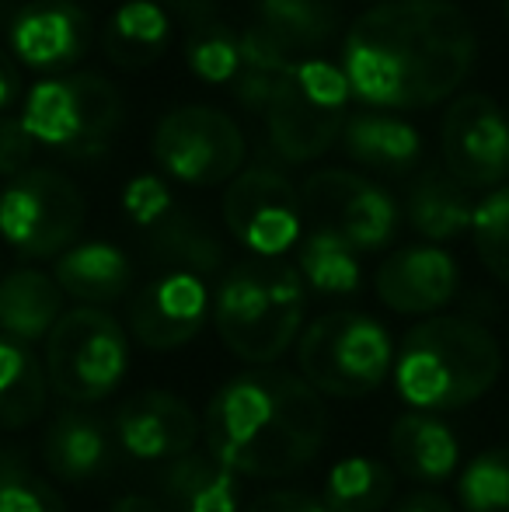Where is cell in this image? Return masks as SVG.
<instances>
[{
    "label": "cell",
    "mask_w": 509,
    "mask_h": 512,
    "mask_svg": "<svg viewBox=\"0 0 509 512\" xmlns=\"http://www.w3.org/2000/svg\"><path fill=\"white\" fill-rule=\"evenodd\" d=\"M478 39L450 0H381L349 25L342 74L374 112L440 105L468 81Z\"/></svg>",
    "instance_id": "6da1fadb"
},
{
    "label": "cell",
    "mask_w": 509,
    "mask_h": 512,
    "mask_svg": "<svg viewBox=\"0 0 509 512\" xmlns=\"http://www.w3.org/2000/svg\"><path fill=\"white\" fill-rule=\"evenodd\" d=\"M328 415L300 373L248 370L210 398L206 453L238 478H290L318 457Z\"/></svg>",
    "instance_id": "7a4b0ae2"
},
{
    "label": "cell",
    "mask_w": 509,
    "mask_h": 512,
    "mask_svg": "<svg viewBox=\"0 0 509 512\" xmlns=\"http://www.w3.org/2000/svg\"><path fill=\"white\" fill-rule=\"evenodd\" d=\"M503 352L485 324L436 314L405 331L394 352V387L412 411H457L492 391Z\"/></svg>",
    "instance_id": "3957f363"
},
{
    "label": "cell",
    "mask_w": 509,
    "mask_h": 512,
    "mask_svg": "<svg viewBox=\"0 0 509 512\" xmlns=\"http://www.w3.org/2000/svg\"><path fill=\"white\" fill-rule=\"evenodd\" d=\"M304 279L279 258H248L224 272L213 297L220 342L252 366H269L297 345L304 331Z\"/></svg>",
    "instance_id": "277c9868"
},
{
    "label": "cell",
    "mask_w": 509,
    "mask_h": 512,
    "mask_svg": "<svg viewBox=\"0 0 509 512\" xmlns=\"http://www.w3.org/2000/svg\"><path fill=\"white\" fill-rule=\"evenodd\" d=\"M297 370L325 398H367L394 370L391 331L363 310L321 314L300 331Z\"/></svg>",
    "instance_id": "5b68a950"
},
{
    "label": "cell",
    "mask_w": 509,
    "mask_h": 512,
    "mask_svg": "<svg viewBox=\"0 0 509 512\" xmlns=\"http://www.w3.org/2000/svg\"><path fill=\"white\" fill-rule=\"evenodd\" d=\"M349 98H353V88L346 74L325 56H311L286 70L276 81V91L262 115L272 150L286 164H307L325 157L349 122Z\"/></svg>",
    "instance_id": "8992f818"
},
{
    "label": "cell",
    "mask_w": 509,
    "mask_h": 512,
    "mask_svg": "<svg viewBox=\"0 0 509 512\" xmlns=\"http://www.w3.org/2000/svg\"><path fill=\"white\" fill-rule=\"evenodd\" d=\"M46 377L60 398L95 405L119 391L129 370L126 328L102 307H74L46 338Z\"/></svg>",
    "instance_id": "52a82bcc"
},
{
    "label": "cell",
    "mask_w": 509,
    "mask_h": 512,
    "mask_svg": "<svg viewBox=\"0 0 509 512\" xmlns=\"http://www.w3.org/2000/svg\"><path fill=\"white\" fill-rule=\"evenodd\" d=\"M84 196L63 171L28 168L0 189V241L21 258H60L84 227Z\"/></svg>",
    "instance_id": "ba28073f"
},
{
    "label": "cell",
    "mask_w": 509,
    "mask_h": 512,
    "mask_svg": "<svg viewBox=\"0 0 509 512\" xmlns=\"http://www.w3.org/2000/svg\"><path fill=\"white\" fill-rule=\"evenodd\" d=\"M157 168L199 189L231 185L245 171L248 143L241 126L213 105H178L157 122L150 140Z\"/></svg>",
    "instance_id": "9c48e42d"
},
{
    "label": "cell",
    "mask_w": 509,
    "mask_h": 512,
    "mask_svg": "<svg viewBox=\"0 0 509 512\" xmlns=\"http://www.w3.org/2000/svg\"><path fill=\"white\" fill-rule=\"evenodd\" d=\"M224 223L255 258H283L304 241V196L276 168H245L224 189Z\"/></svg>",
    "instance_id": "30bf717a"
},
{
    "label": "cell",
    "mask_w": 509,
    "mask_h": 512,
    "mask_svg": "<svg viewBox=\"0 0 509 512\" xmlns=\"http://www.w3.org/2000/svg\"><path fill=\"white\" fill-rule=\"evenodd\" d=\"M304 213L314 227L339 234L356 251H381L398 234V203L387 189L356 171L325 168L304 182Z\"/></svg>",
    "instance_id": "8fae6325"
},
{
    "label": "cell",
    "mask_w": 509,
    "mask_h": 512,
    "mask_svg": "<svg viewBox=\"0 0 509 512\" xmlns=\"http://www.w3.org/2000/svg\"><path fill=\"white\" fill-rule=\"evenodd\" d=\"M443 171L464 189H499L509 175V119L492 95L454 98L440 126Z\"/></svg>",
    "instance_id": "7c38bea8"
},
{
    "label": "cell",
    "mask_w": 509,
    "mask_h": 512,
    "mask_svg": "<svg viewBox=\"0 0 509 512\" xmlns=\"http://www.w3.org/2000/svg\"><path fill=\"white\" fill-rule=\"evenodd\" d=\"M213 317V297L196 272H161L129 304V331L143 349L171 352L189 345Z\"/></svg>",
    "instance_id": "4fadbf2b"
},
{
    "label": "cell",
    "mask_w": 509,
    "mask_h": 512,
    "mask_svg": "<svg viewBox=\"0 0 509 512\" xmlns=\"http://www.w3.org/2000/svg\"><path fill=\"white\" fill-rule=\"evenodd\" d=\"M203 422L171 391H140L123 401L112 418L119 450L147 464H171L196 450Z\"/></svg>",
    "instance_id": "5bb4252c"
},
{
    "label": "cell",
    "mask_w": 509,
    "mask_h": 512,
    "mask_svg": "<svg viewBox=\"0 0 509 512\" xmlns=\"http://www.w3.org/2000/svg\"><path fill=\"white\" fill-rule=\"evenodd\" d=\"M461 269L440 244H408L381 262L374 276L377 300L394 314H436L457 297Z\"/></svg>",
    "instance_id": "9a60e30c"
},
{
    "label": "cell",
    "mask_w": 509,
    "mask_h": 512,
    "mask_svg": "<svg viewBox=\"0 0 509 512\" xmlns=\"http://www.w3.org/2000/svg\"><path fill=\"white\" fill-rule=\"evenodd\" d=\"M88 32V11L74 0H32L14 14L7 49L28 70H63L88 53Z\"/></svg>",
    "instance_id": "2e32d148"
},
{
    "label": "cell",
    "mask_w": 509,
    "mask_h": 512,
    "mask_svg": "<svg viewBox=\"0 0 509 512\" xmlns=\"http://www.w3.org/2000/svg\"><path fill=\"white\" fill-rule=\"evenodd\" d=\"M387 450L398 471L419 485H443L461 464V439L443 418L426 411L398 415L387 432Z\"/></svg>",
    "instance_id": "e0dca14e"
},
{
    "label": "cell",
    "mask_w": 509,
    "mask_h": 512,
    "mask_svg": "<svg viewBox=\"0 0 509 512\" xmlns=\"http://www.w3.org/2000/svg\"><path fill=\"white\" fill-rule=\"evenodd\" d=\"M112 429L88 411H60L42 439L46 467L56 481L84 485L112 464Z\"/></svg>",
    "instance_id": "ac0fdd59"
},
{
    "label": "cell",
    "mask_w": 509,
    "mask_h": 512,
    "mask_svg": "<svg viewBox=\"0 0 509 512\" xmlns=\"http://www.w3.org/2000/svg\"><path fill=\"white\" fill-rule=\"evenodd\" d=\"M67 297L49 272L14 269L0 279V335L32 349L53 335L56 321L67 314Z\"/></svg>",
    "instance_id": "d6986e66"
},
{
    "label": "cell",
    "mask_w": 509,
    "mask_h": 512,
    "mask_svg": "<svg viewBox=\"0 0 509 512\" xmlns=\"http://www.w3.org/2000/svg\"><path fill=\"white\" fill-rule=\"evenodd\" d=\"M53 279L63 290V297L77 300V307H105L129 290L133 262L116 244L84 241L56 258Z\"/></svg>",
    "instance_id": "ffe728a7"
},
{
    "label": "cell",
    "mask_w": 509,
    "mask_h": 512,
    "mask_svg": "<svg viewBox=\"0 0 509 512\" xmlns=\"http://www.w3.org/2000/svg\"><path fill=\"white\" fill-rule=\"evenodd\" d=\"M161 506L168 512H238L241 488L238 474H231L210 453H185L164 464L161 471Z\"/></svg>",
    "instance_id": "44dd1931"
},
{
    "label": "cell",
    "mask_w": 509,
    "mask_h": 512,
    "mask_svg": "<svg viewBox=\"0 0 509 512\" xmlns=\"http://www.w3.org/2000/svg\"><path fill=\"white\" fill-rule=\"evenodd\" d=\"M405 216L419 237H426L429 244H443L468 234L475 203L457 178H450L443 168H426L408 189Z\"/></svg>",
    "instance_id": "7402d4cb"
},
{
    "label": "cell",
    "mask_w": 509,
    "mask_h": 512,
    "mask_svg": "<svg viewBox=\"0 0 509 512\" xmlns=\"http://www.w3.org/2000/svg\"><path fill=\"white\" fill-rule=\"evenodd\" d=\"M342 143L353 161H360L363 168L387 171V175H405L422 157L419 129L391 112L353 115L342 129Z\"/></svg>",
    "instance_id": "603a6c76"
},
{
    "label": "cell",
    "mask_w": 509,
    "mask_h": 512,
    "mask_svg": "<svg viewBox=\"0 0 509 512\" xmlns=\"http://www.w3.org/2000/svg\"><path fill=\"white\" fill-rule=\"evenodd\" d=\"M21 126L42 147L63 150L77 157L84 140L81 108H77V91L70 77H42L28 88L25 105H21Z\"/></svg>",
    "instance_id": "cb8c5ba5"
},
{
    "label": "cell",
    "mask_w": 509,
    "mask_h": 512,
    "mask_svg": "<svg viewBox=\"0 0 509 512\" xmlns=\"http://www.w3.org/2000/svg\"><path fill=\"white\" fill-rule=\"evenodd\" d=\"M171 21L157 0H123L105 28V56L123 70L150 67L168 46Z\"/></svg>",
    "instance_id": "d4e9b609"
},
{
    "label": "cell",
    "mask_w": 509,
    "mask_h": 512,
    "mask_svg": "<svg viewBox=\"0 0 509 512\" xmlns=\"http://www.w3.org/2000/svg\"><path fill=\"white\" fill-rule=\"evenodd\" d=\"M46 363L28 345L0 335V429H25L46 411Z\"/></svg>",
    "instance_id": "484cf974"
},
{
    "label": "cell",
    "mask_w": 509,
    "mask_h": 512,
    "mask_svg": "<svg viewBox=\"0 0 509 512\" xmlns=\"http://www.w3.org/2000/svg\"><path fill=\"white\" fill-rule=\"evenodd\" d=\"M147 248L157 262L168 265V272H196L206 279L224 265V244L213 237V230L175 209L147 230Z\"/></svg>",
    "instance_id": "4316f807"
},
{
    "label": "cell",
    "mask_w": 509,
    "mask_h": 512,
    "mask_svg": "<svg viewBox=\"0 0 509 512\" xmlns=\"http://www.w3.org/2000/svg\"><path fill=\"white\" fill-rule=\"evenodd\" d=\"M297 272L304 279V286L325 293V297H349L363 283L360 251L325 227H314L300 241Z\"/></svg>",
    "instance_id": "83f0119b"
},
{
    "label": "cell",
    "mask_w": 509,
    "mask_h": 512,
    "mask_svg": "<svg viewBox=\"0 0 509 512\" xmlns=\"http://www.w3.org/2000/svg\"><path fill=\"white\" fill-rule=\"evenodd\" d=\"M394 495V474L374 457H342L332 464L321 488L328 512H384Z\"/></svg>",
    "instance_id": "f1b7e54d"
},
{
    "label": "cell",
    "mask_w": 509,
    "mask_h": 512,
    "mask_svg": "<svg viewBox=\"0 0 509 512\" xmlns=\"http://www.w3.org/2000/svg\"><path fill=\"white\" fill-rule=\"evenodd\" d=\"M258 21H265L300 60H311L339 28V0H258Z\"/></svg>",
    "instance_id": "f546056e"
},
{
    "label": "cell",
    "mask_w": 509,
    "mask_h": 512,
    "mask_svg": "<svg viewBox=\"0 0 509 512\" xmlns=\"http://www.w3.org/2000/svg\"><path fill=\"white\" fill-rule=\"evenodd\" d=\"M70 81H74L77 108H81V122H84V140L77 157H95L109 147L119 122H123V95L102 74H74Z\"/></svg>",
    "instance_id": "4dcf8cb0"
},
{
    "label": "cell",
    "mask_w": 509,
    "mask_h": 512,
    "mask_svg": "<svg viewBox=\"0 0 509 512\" xmlns=\"http://www.w3.org/2000/svg\"><path fill=\"white\" fill-rule=\"evenodd\" d=\"M464 512H509V446L485 450L457 478Z\"/></svg>",
    "instance_id": "1f68e13d"
},
{
    "label": "cell",
    "mask_w": 509,
    "mask_h": 512,
    "mask_svg": "<svg viewBox=\"0 0 509 512\" xmlns=\"http://www.w3.org/2000/svg\"><path fill=\"white\" fill-rule=\"evenodd\" d=\"M185 60H189L192 74L206 84H231L241 74V67H245L238 35L227 25H220V21H206V25H199L189 35Z\"/></svg>",
    "instance_id": "d6a6232c"
},
{
    "label": "cell",
    "mask_w": 509,
    "mask_h": 512,
    "mask_svg": "<svg viewBox=\"0 0 509 512\" xmlns=\"http://www.w3.org/2000/svg\"><path fill=\"white\" fill-rule=\"evenodd\" d=\"M471 241L485 269L509 286V185L485 192V199L475 203Z\"/></svg>",
    "instance_id": "836d02e7"
},
{
    "label": "cell",
    "mask_w": 509,
    "mask_h": 512,
    "mask_svg": "<svg viewBox=\"0 0 509 512\" xmlns=\"http://www.w3.org/2000/svg\"><path fill=\"white\" fill-rule=\"evenodd\" d=\"M0 512H67V502L28 464L0 457Z\"/></svg>",
    "instance_id": "e575fe53"
},
{
    "label": "cell",
    "mask_w": 509,
    "mask_h": 512,
    "mask_svg": "<svg viewBox=\"0 0 509 512\" xmlns=\"http://www.w3.org/2000/svg\"><path fill=\"white\" fill-rule=\"evenodd\" d=\"M123 209L136 227L150 230L175 209V199H171V189L161 175H136L123 189Z\"/></svg>",
    "instance_id": "d590c367"
},
{
    "label": "cell",
    "mask_w": 509,
    "mask_h": 512,
    "mask_svg": "<svg viewBox=\"0 0 509 512\" xmlns=\"http://www.w3.org/2000/svg\"><path fill=\"white\" fill-rule=\"evenodd\" d=\"M32 150L35 140L25 133L21 119H0V178H18L21 171L32 168Z\"/></svg>",
    "instance_id": "8d00e7d4"
},
{
    "label": "cell",
    "mask_w": 509,
    "mask_h": 512,
    "mask_svg": "<svg viewBox=\"0 0 509 512\" xmlns=\"http://www.w3.org/2000/svg\"><path fill=\"white\" fill-rule=\"evenodd\" d=\"M276 81H279V77H272V74H262V70H252V67H241V74L231 81V88H234V98H238L245 112L265 115L272 91H276Z\"/></svg>",
    "instance_id": "74e56055"
},
{
    "label": "cell",
    "mask_w": 509,
    "mask_h": 512,
    "mask_svg": "<svg viewBox=\"0 0 509 512\" xmlns=\"http://www.w3.org/2000/svg\"><path fill=\"white\" fill-rule=\"evenodd\" d=\"M245 512H328V509H325V502L314 499V495L293 492V488H279V492L258 495Z\"/></svg>",
    "instance_id": "f35d334b"
},
{
    "label": "cell",
    "mask_w": 509,
    "mask_h": 512,
    "mask_svg": "<svg viewBox=\"0 0 509 512\" xmlns=\"http://www.w3.org/2000/svg\"><path fill=\"white\" fill-rule=\"evenodd\" d=\"M391 512H457V509L450 506L443 495H436V492H415V495H408V499L401 502L398 509H391Z\"/></svg>",
    "instance_id": "ab89813d"
},
{
    "label": "cell",
    "mask_w": 509,
    "mask_h": 512,
    "mask_svg": "<svg viewBox=\"0 0 509 512\" xmlns=\"http://www.w3.org/2000/svg\"><path fill=\"white\" fill-rule=\"evenodd\" d=\"M21 84H18V70H14L11 56L0 49V112H4L7 105H14V98H18Z\"/></svg>",
    "instance_id": "60d3db41"
},
{
    "label": "cell",
    "mask_w": 509,
    "mask_h": 512,
    "mask_svg": "<svg viewBox=\"0 0 509 512\" xmlns=\"http://www.w3.org/2000/svg\"><path fill=\"white\" fill-rule=\"evenodd\" d=\"M109 512H168L157 499H147V495H123L116 499V506Z\"/></svg>",
    "instance_id": "b9f144b4"
},
{
    "label": "cell",
    "mask_w": 509,
    "mask_h": 512,
    "mask_svg": "<svg viewBox=\"0 0 509 512\" xmlns=\"http://www.w3.org/2000/svg\"><path fill=\"white\" fill-rule=\"evenodd\" d=\"M506 18H509V0H506Z\"/></svg>",
    "instance_id": "7bdbcfd3"
},
{
    "label": "cell",
    "mask_w": 509,
    "mask_h": 512,
    "mask_svg": "<svg viewBox=\"0 0 509 512\" xmlns=\"http://www.w3.org/2000/svg\"><path fill=\"white\" fill-rule=\"evenodd\" d=\"M374 4H381V0H374Z\"/></svg>",
    "instance_id": "ee69618b"
},
{
    "label": "cell",
    "mask_w": 509,
    "mask_h": 512,
    "mask_svg": "<svg viewBox=\"0 0 509 512\" xmlns=\"http://www.w3.org/2000/svg\"><path fill=\"white\" fill-rule=\"evenodd\" d=\"M0 279H4V276H0Z\"/></svg>",
    "instance_id": "f6af8a7d"
}]
</instances>
